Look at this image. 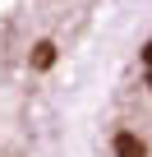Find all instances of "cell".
<instances>
[{"label": "cell", "instance_id": "obj_2", "mask_svg": "<svg viewBox=\"0 0 152 157\" xmlns=\"http://www.w3.org/2000/svg\"><path fill=\"white\" fill-rule=\"evenodd\" d=\"M28 65H32L37 74H46V69L55 65V42H37V46H32V56H28Z\"/></svg>", "mask_w": 152, "mask_h": 157}, {"label": "cell", "instance_id": "obj_3", "mask_svg": "<svg viewBox=\"0 0 152 157\" xmlns=\"http://www.w3.org/2000/svg\"><path fill=\"white\" fill-rule=\"evenodd\" d=\"M143 65H147V69H152V42H147V46H143Z\"/></svg>", "mask_w": 152, "mask_h": 157}, {"label": "cell", "instance_id": "obj_4", "mask_svg": "<svg viewBox=\"0 0 152 157\" xmlns=\"http://www.w3.org/2000/svg\"><path fill=\"white\" fill-rule=\"evenodd\" d=\"M147 88H152V69H147Z\"/></svg>", "mask_w": 152, "mask_h": 157}, {"label": "cell", "instance_id": "obj_1", "mask_svg": "<svg viewBox=\"0 0 152 157\" xmlns=\"http://www.w3.org/2000/svg\"><path fill=\"white\" fill-rule=\"evenodd\" d=\"M111 148H115V157H147V143H143L138 134H129V129H120Z\"/></svg>", "mask_w": 152, "mask_h": 157}]
</instances>
